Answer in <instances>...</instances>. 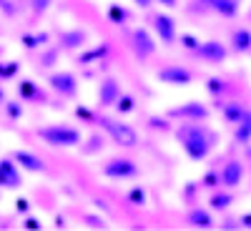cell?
<instances>
[{
    "mask_svg": "<svg viewBox=\"0 0 251 231\" xmlns=\"http://www.w3.org/2000/svg\"><path fill=\"white\" fill-rule=\"evenodd\" d=\"M211 10H216L219 15L224 18H234L241 8V0H211V5H208Z\"/></svg>",
    "mask_w": 251,
    "mask_h": 231,
    "instance_id": "19",
    "label": "cell"
},
{
    "mask_svg": "<svg viewBox=\"0 0 251 231\" xmlns=\"http://www.w3.org/2000/svg\"><path fill=\"white\" fill-rule=\"evenodd\" d=\"M5 111L13 121H18L20 116H23V106H20V101H5Z\"/></svg>",
    "mask_w": 251,
    "mask_h": 231,
    "instance_id": "27",
    "label": "cell"
},
{
    "mask_svg": "<svg viewBox=\"0 0 251 231\" xmlns=\"http://www.w3.org/2000/svg\"><path fill=\"white\" fill-rule=\"evenodd\" d=\"M23 226H25V229H30V231H38L43 224H40L38 219H25V224H23Z\"/></svg>",
    "mask_w": 251,
    "mask_h": 231,
    "instance_id": "33",
    "label": "cell"
},
{
    "mask_svg": "<svg viewBox=\"0 0 251 231\" xmlns=\"http://www.w3.org/2000/svg\"><path fill=\"white\" fill-rule=\"evenodd\" d=\"M151 3H153V0H136V5H138V8H149Z\"/></svg>",
    "mask_w": 251,
    "mask_h": 231,
    "instance_id": "38",
    "label": "cell"
},
{
    "mask_svg": "<svg viewBox=\"0 0 251 231\" xmlns=\"http://www.w3.org/2000/svg\"><path fill=\"white\" fill-rule=\"evenodd\" d=\"M48 83H50V88H53L60 98H73V96L78 93V78H75L71 71H55V73L48 78Z\"/></svg>",
    "mask_w": 251,
    "mask_h": 231,
    "instance_id": "9",
    "label": "cell"
},
{
    "mask_svg": "<svg viewBox=\"0 0 251 231\" xmlns=\"http://www.w3.org/2000/svg\"><path fill=\"white\" fill-rule=\"evenodd\" d=\"M13 158L18 161L20 169H25V171H30V174H43V171H46L43 158L35 156V154H30V151H13Z\"/></svg>",
    "mask_w": 251,
    "mask_h": 231,
    "instance_id": "14",
    "label": "cell"
},
{
    "mask_svg": "<svg viewBox=\"0 0 251 231\" xmlns=\"http://www.w3.org/2000/svg\"><path fill=\"white\" fill-rule=\"evenodd\" d=\"M103 53H106V48H96V51H91L88 55H83V58H80V63H91L93 58H98V55H103Z\"/></svg>",
    "mask_w": 251,
    "mask_h": 231,
    "instance_id": "32",
    "label": "cell"
},
{
    "mask_svg": "<svg viewBox=\"0 0 251 231\" xmlns=\"http://www.w3.org/2000/svg\"><path fill=\"white\" fill-rule=\"evenodd\" d=\"M234 204V196L231 194H214L211 199H208V206H211V211H224V208H228Z\"/></svg>",
    "mask_w": 251,
    "mask_h": 231,
    "instance_id": "23",
    "label": "cell"
},
{
    "mask_svg": "<svg viewBox=\"0 0 251 231\" xmlns=\"http://www.w3.org/2000/svg\"><path fill=\"white\" fill-rule=\"evenodd\" d=\"M244 181V163L239 158H231L224 169H221V183L226 188H236Z\"/></svg>",
    "mask_w": 251,
    "mask_h": 231,
    "instance_id": "13",
    "label": "cell"
},
{
    "mask_svg": "<svg viewBox=\"0 0 251 231\" xmlns=\"http://www.w3.org/2000/svg\"><path fill=\"white\" fill-rule=\"evenodd\" d=\"M234 138H236V143H241V146H249V143H251V108H249L246 116L234 126Z\"/></svg>",
    "mask_w": 251,
    "mask_h": 231,
    "instance_id": "17",
    "label": "cell"
},
{
    "mask_svg": "<svg viewBox=\"0 0 251 231\" xmlns=\"http://www.w3.org/2000/svg\"><path fill=\"white\" fill-rule=\"evenodd\" d=\"M86 33L83 30H73V33H63L60 35V43H63V48H78V46H83L86 43Z\"/></svg>",
    "mask_w": 251,
    "mask_h": 231,
    "instance_id": "22",
    "label": "cell"
},
{
    "mask_svg": "<svg viewBox=\"0 0 251 231\" xmlns=\"http://www.w3.org/2000/svg\"><path fill=\"white\" fill-rule=\"evenodd\" d=\"M176 141L191 161H203L216 146V133L201 121H183L176 128Z\"/></svg>",
    "mask_w": 251,
    "mask_h": 231,
    "instance_id": "1",
    "label": "cell"
},
{
    "mask_svg": "<svg viewBox=\"0 0 251 231\" xmlns=\"http://www.w3.org/2000/svg\"><path fill=\"white\" fill-rule=\"evenodd\" d=\"M98 123H100V128L111 136V141L116 146H121V149H133V146H138V133H136L133 126L123 123L118 118H108V116H100Z\"/></svg>",
    "mask_w": 251,
    "mask_h": 231,
    "instance_id": "3",
    "label": "cell"
},
{
    "mask_svg": "<svg viewBox=\"0 0 251 231\" xmlns=\"http://www.w3.org/2000/svg\"><path fill=\"white\" fill-rule=\"evenodd\" d=\"M199 3H206V5H211V0H199Z\"/></svg>",
    "mask_w": 251,
    "mask_h": 231,
    "instance_id": "40",
    "label": "cell"
},
{
    "mask_svg": "<svg viewBox=\"0 0 251 231\" xmlns=\"http://www.w3.org/2000/svg\"><path fill=\"white\" fill-rule=\"evenodd\" d=\"M15 208L25 214V211H28V199H18V201H15Z\"/></svg>",
    "mask_w": 251,
    "mask_h": 231,
    "instance_id": "34",
    "label": "cell"
},
{
    "mask_svg": "<svg viewBox=\"0 0 251 231\" xmlns=\"http://www.w3.org/2000/svg\"><path fill=\"white\" fill-rule=\"evenodd\" d=\"M128 201L136 204V206H143V204H146V191H143L141 186H133L131 194H128Z\"/></svg>",
    "mask_w": 251,
    "mask_h": 231,
    "instance_id": "28",
    "label": "cell"
},
{
    "mask_svg": "<svg viewBox=\"0 0 251 231\" xmlns=\"http://www.w3.org/2000/svg\"><path fill=\"white\" fill-rule=\"evenodd\" d=\"M131 40H133V51H136V55L141 58V60H146L149 55H153L156 53V40L151 38V33L146 30V28H136L133 30V35H131Z\"/></svg>",
    "mask_w": 251,
    "mask_h": 231,
    "instance_id": "11",
    "label": "cell"
},
{
    "mask_svg": "<svg viewBox=\"0 0 251 231\" xmlns=\"http://www.w3.org/2000/svg\"><path fill=\"white\" fill-rule=\"evenodd\" d=\"M158 3H161L163 8H169V10H174V8L178 5V0H158Z\"/></svg>",
    "mask_w": 251,
    "mask_h": 231,
    "instance_id": "36",
    "label": "cell"
},
{
    "mask_svg": "<svg viewBox=\"0 0 251 231\" xmlns=\"http://www.w3.org/2000/svg\"><path fill=\"white\" fill-rule=\"evenodd\" d=\"M186 224L194 226V229H211V226H214V219H211V211H206V208L196 206V208H191V211H188Z\"/></svg>",
    "mask_w": 251,
    "mask_h": 231,
    "instance_id": "16",
    "label": "cell"
},
{
    "mask_svg": "<svg viewBox=\"0 0 251 231\" xmlns=\"http://www.w3.org/2000/svg\"><path fill=\"white\" fill-rule=\"evenodd\" d=\"M88 226H93V229H103V226H106V221H103V219H88Z\"/></svg>",
    "mask_w": 251,
    "mask_h": 231,
    "instance_id": "35",
    "label": "cell"
},
{
    "mask_svg": "<svg viewBox=\"0 0 251 231\" xmlns=\"http://www.w3.org/2000/svg\"><path fill=\"white\" fill-rule=\"evenodd\" d=\"M219 108H221V116L228 126H236L249 111L241 101H224V103H219Z\"/></svg>",
    "mask_w": 251,
    "mask_h": 231,
    "instance_id": "15",
    "label": "cell"
},
{
    "mask_svg": "<svg viewBox=\"0 0 251 231\" xmlns=\"http://www.w3.org/2000/svg\"><path fill=\"white\" fill-rule=\"evenodd\" d=\"M108 15H111V20L116 26H123L126 20H128V13H126V8H121L118 3H113L111 8H108Z\"/></svg>",
    "mask_w": 251,
    "mask_h": 231,
    "instance_id": "24",
    "label": "cell"
},
{
    "mask_svg": "<svg viewBox=\"0 0 251 231\" xmlns=\"http://www.w3.org/2000/svg\"><path fill=\"white\" fill-rule=\"evenodd\" d=\"M100 174L106 179H113V181H123V179H136L141 174V169L133 158H108L103 163Z\"/></svg>",
    "mask_w": 251,
    "mask_h": 231,
    "instance_id": "4",
    "label": "cell"
},
{
    "mask_svg": "<svg viewBox=\"0 0 251 231\" xmlns=\"http://www.w3.org/2000/svg\"><path fill=\"white\" fill-rule=\"evenodd\" d=\"M25 3L30 5V10H33V13H46V10H48V5H50V0H25Z\"/></svg>",
    "mask_w": 251,
    "mask_h": 231,
    "instance_id": "30",
    "label": "cell"
},
{
    "mask_svg": "<svg viewBox=\"0 0 251 231\" xmlns=\"http://www.w3.org/2000/svg\"><path fill=\"white\" fill-rule=\"evenodd\" d=\"M5 101H8V98H5V91L0 88V106H5Z\"/></svg>",
    "mask_w": 251,
    "mask_h": 231,
    "instance_id": "39",
    "label": "cell"
},
{
    "mask_svg": "<svg viewBox=\"0 0 251 231\" xmlns=\"http://www.w3.org/2000/svg\"><path fill=\"white\" fill-rule=\"evenodd\" d=\"M239 221H241V226H244V229H251V214H241V219H239Z\"/></svg>",
    "mask_w": 251,
    "mask_h": 231,
    "instance_id": "37",
    "label": "cell"
},
{
    "mask_svg": "<svg viewBox=\"0 0 251 231\" xmlns=\"http://www.w3.org/2000/svg\"><path fill=\"white\" fill-rule=\"evenodd\" d=\"M231 48L236 53H249L251 51V30L246 28H236L231 33Z\"/></svg>",
    "mask_w": 251,
    "mask_h": 231,
    "instance_id": "18",
    "label": "cell"
},
{
    "mask_svg": "<svg viewBox=\"0 0 251 231\" xmlns=\"http://www.w3.org/2000/svg\"><path fill=\"white\" fill-rule=\"evenodd\" d=\"M216 183H221V174H206L201 181V186H206V188H214Z\"/></svg>",
    "mask_w": 251,
    "mask_h": 231,
    "instance_id": "31",
    "label": "cell"
},
{
    "mask_svg": "<svg viewBox=\"0 0 251 231\" xmlns=\"http://www.w3.org/2000/svg\"><path fill=\"white\" fill-rule=\"evenodd\" d=\"M23 176H20V166L13 156L0 158V188H20Z\"/></svg>",
    "mask_w": 251,
    "mask_h": 231,
    "instance_id": "10",
    "label": "cell"
},
{
    "mask_svg": "<svg viewBox=\"0 0 251 231\" xmlns=\"http://www.w3.org/2000/svg\"><path fill=\"white\" fill-rule=\"evenodd\" d=\"M113 108H116V113H118V116L131 113V111H136V98H133V96H128V93H121V96H118V101L113 103Z\"/></svg>",
    "mask_w": 251,
    "mask_h": 231,
    "instance_id": "21",
    "label": "cell"
},
{
    "mask_svg": "<svg viewBox=\"0 0 251 231\" xmlns=\"http://www.w3.org/2000/svg\"><path fill=\"white\" fill-rule=\"evenodd\" d=\"M151 28L156 33V38L163 46H174L176 43V20L169 13H156L151 15Z\"/></svg>",
    "mask_w": 251,
    "mask_h": 231,
    "instance_id": "7",
    "label": "cell"
},
{
    "mask_svg": "<svg viewBox=\"0 0 251 231\" xmlns=\"http://www.w3.org/2000/svg\"><path fill=\"white\" fill-rule=\"evenodd\" d=\"M208 116H211V111L201 101H186L169 111V118H178V121H206Z\"/></svg>",
    "mask_w": 251,
    "mask_h": 231,
    "instance_id": "8",
    "label": "cell"
},
{
    "mask_svg": "<svg viewBox=\"0 0 251 231\" xmlns=\"http://www.w3.org/2000/svg\"><path fill=\"white\" fill-rule=\"evenodd\" d=\"M206 91L211 93V96L224 93V91H226V80H224V78H208V83H206Z\"/></svg>",
    "mask_w": 251,
    "mask_h": 231,
    "instance_id": "26",
    "label": "cell"
},
{
    "mask_svg": "<svg viewBox=\"0 0 251 231\" xmlns=\"http://www.w3.org/2000/svg\"><path fill=\"white\" fill-rule=\"evenodd\" d=\"M123 91H121V83L116 80V78H106V80H100V86H98V106L100 108H108V106H113V103L118 101V96H121Z\"/></svg>",
    "mask_w": 251,
    "mask_h": 231,
    "instance_id": "12",
    "label": "cell"
},
{
    "mask_svg": "<svg viewBox=\"0 0 251 231\" xmlns=\"http://www.w3.org/2000/svg\"><path fill=\"white\" fill-rule=\"evenodd\" d=\"M46 40H48V35L46 33H40V35H25L23 38V43H25V48H43L46 46Z\"/></svg>",
    "mask_w": 251,
    "mask_h": 231,
    "instance_id": "25",
    "label": "cell"
},
{
    "mask_svg": "<svg viewBox=\"0 0 251 231\" xmlns=\"http://www.w3.org/2000/svg\"><path fill=\"white\" fill-rule=\"evenodd\" d=\"M194 55L208 66H221V63L228 58V48L221 43V40H203V43L194 51Z\"/></svg>",
    "mask_w": 251,
    "mask_h": 231,
    "instance_id": "6",
    "label": "cell"
},
{
    "mask_svg": "<svg viewBox=\"0 0 251 231\" xmlns=\"http://www.w3.org/2000/svg\"><path fill=\"white\" fill-rule=\"evenodd\" d=\"M35 136L53 146V149H75V146L83 143V133L75 128V126L68 123H48V126H40L35 131Z\"/></svg>",
    "mask_w": 251,
    "mask_h": 231,
    "instance_id": "2",
    "label": "cell"
},
{
    "mask_svg": "<svg viewBox=\"0 0 251 231\" xmlns=\"http://www.w3.org/2000/svg\"><path fill=\"white\" fill-rule=\"evenodd\" d=\"M156 78L166 86H191L194 83V73L188 71L186 66H178V63H169V66H163L156 71Z\"/></svg>",
    "mask_w": 251,
    "mask_h": 231,
    "instance_id": "5",
    "label": "cell"
},
{
    "mask_svg": "<svg viewBox=\"0 0 251 231\" xmlns=\"http://www.w3.org/2000/svg\"><path fill=\"white\" fill-rule=\"evenodd\" d=\"M18 96L23 101H30V98H43V91H38V86L33 80H20L18 83Z\"/></svg>",
    "mask_w": 251,
    "mask_h": 231,
    "instance_id": "20",
    "label": "cell"
},
{
    "mask_svg": "<svg viewBox=\"0 0 251 231\" xmlns=\"http://www.w3.org/2000/svg\"><path fill=\"white\" fill-rule=\"evenodd\" d=\"M181 46H183L186 51H191V53H194V51L201 46V40L194 38V35H188V33H181Z\"/></svg>",
    "mask_w": 251,
    "mask_h": 231,
    "instance_id": "29",
    "label": "cell"
}]
</instances>
